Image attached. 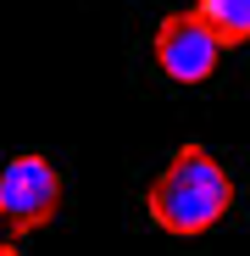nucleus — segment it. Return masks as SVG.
Instances as JSON below:
<instances>
[{
	"mask_svg": "<svg viewBox=\"0 0 250 256\" xmlns=\"http://www.w3.org/2000/svg\"><path fill=\"white\" fill-rule=\"evenodd\" d=\"M145 206H150V223H156L161 234L195 240V234L217 228V223L228 218V206H234V178H228V167H217L212 150L184 145V150L150 178Z\"/></svg>",
	"mask_w": 250,
	"mask_h": 256,
	"instance_id": "1",
	"label": "nucleus"
},
{
	"mask_svg": "<svg viewBox=\"0 0 250 256\" xmlns=\"http://www.w3.org/2000/svg\"><path fill=\"white\" fill-rule=\"evenodd\" d=\"M56 212H61V173L45 156H17L0 167V228L6 234L45 228Z\"/></svg>",
	"mask_w": 250,
	"mask_h": 256,
	"instance_id": "2",
	"label": "nucleus"
},
{
	"mask_svg": "<svg viewBox=\"0 0 250 256\" xmlns=\"http://www.w3.org/2000/svg\"><path fill=\"white\" fill-rule=\"evenodd\" d=\"M223 34L206 22L200 12H178V17H167L161 28H156V39H150V56H156V67L173 78V84H206L217 72V62H223Z\"/></svg>",
	"mask_w": 250,
	"mask_h": 256,
	"instance_id": "3",
	"label": "nucleus"
},
{
	"mask_svg": "<svg viewBox=\"0 0 250 256\" xmlns=\"http://www.w3.org/2000/svg\"><path fill=\"white\" fill-rule=\"evenodd\" d=\"M195 12L223 34V45H245L250 39V0H195Z\"/></svg>",
	"mask_w": 250,
	"mask_h": 256,
	"instance_id": "4",
	"label": "nucleus"
},
{
	"mask_svg": "<svg viewBox=\"0 0 250 256\" xmlns=\"http://www.w3.org/2000/svg\"><path fill=\"white\" fill-rule=\"evenodd\" d=\"M0 256H17V250H11V245H0Z\"/></svg>",
	"mask_w": 250,
	"mask_h": 256,
	"instance_id": "5",
	"label": "nucleus"
}]
</instances>
